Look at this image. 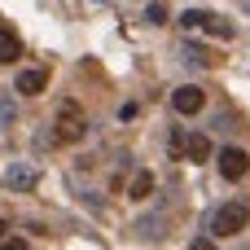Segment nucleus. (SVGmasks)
<instances>
[{
  "label": "nucleus",
  "instance_id": "14",
  "mask_svg": "<svg viewBox=\"0 0 250 250\" xmlns=\"http://www.w3.org/2000/svg\"><path fill=\"white\" fill-rule=\"evenodd\" d=\"M0 250H26V242L13 233V237H0Z\"/></svg>",
  "mask_w": 250,
  "mask_h": 250
},
{
  "label": "nucleus",
  "instance_id": "9",
  "mask_svg": "<svg viewBox=\"0 0 250 250\" xmlns=\"http://www.w3.org/2000/svg\"><path fill=\"white\" fill-rule=\"evenodd\" d=\"M127 193H132L136 202H145V198L154 193V176H149V171H136V176H132V185H127Z\"/></svg>",
  "mask_w": 250,
  "mask_h": 250
},
{
  "label": "nucleus",
  "instance_id": "1",
  "mask_svg": "<svg viewBox=\"0 0 250 250\" xmlns=\"http://www.w3.org/2000/svg\"><path fill=\"white\" fill-rule=\"evenodd\" d=\"M83 132H88V119H83V110H79L75 101H62V105H57V119H53V141L70 145V141H79Z\"/></svg>",
  "mask_w": 250,
  "mask_h": 250
},
{
  "label": "nucleus",
  "instance_id": "12",
  "mask_svg": "<svg viewBox=\"0 0 250 250\" xmlns=\"http://www.w3.org/2000/svg\"><path fill=\"white\" fill-rule=\"evenodd\" d=\"M185 57H189L193 66H211V62H215V57H211V53H207L202 44H185Z\"/></svg>",
  "mask_w": 250,
  "mask_h": 250
},
{
  "label": "nucleus",
  "instance_id": "2",
  "mask_svg": "<svg viewBox=\"0 0 250 250\" xmlns=\"http://www.w3.org/2000/svg\"><path fill=\"white\" fill-rule=\"evenodd\" d=\"M246 224H250V207H246V202H224V207L211 215V233H220V237L242 233Z\"/></svg>",
  "mask_w": 250,
  "mask_h": 250
},
{
  "label": "nucleus",
  "instance_id": "13",
  "mask_svg": "<svg viewBox=\"0 0 250 250\" xmlns=\"http://www.w3.org/2000/svg\"><path fill=\"white\" fill-rule=\"evenodd\" d=\"M145 22L163 26V22H167V4H149V9H145Z\"/></svg>",
  "mask_w": 250,
  "mask_h": 250
},
{
  "label": "nucleus",
  "instance_id": "16",
  "mask_svg": "<svg viewBox=\"0 0 250 250\" xmlns=\"http://www.w3.org/2000/svg\"><path fill=\"white\" fill-rule=\"evenodd\" d=\"M189 250H215V242H211V237H193V246Z\"/></svg>",
  "mask_w": 250,
  "mask_h": 250
},
{
  "label": "nucleus",
  "instance_id": "7",
  "mask_svg": "<svg viewBox=\"0 0 250 250\" xmlns=\"http://www.w3.org/2000/svg\"><path fill=\"white\" fill-rule=\"evenodd\" d=\"M185 154H189V163H207L211 158V141L202 132H193V136H185Z\"/></svg>",
  "mask_w": 250,
  "mask_h": 250
},
{
  "label": "nucleus",
  "instance_id": "11",
  "mask_svg": "<svg viewBox=\"0 0 250 250\" xmlns=\"http://www.w3.org/2000/svg\"><path fill=\"white\" fill-rule=\"evenodd\" d=\"M202 22H207V9H185L180 13V26L185 31H202Z\"/></svg>",
  "mask_w": 250,
  "mask_h": 250
},
{
  "label": "nucleus",
  "instance_id": "4",
  "mask_svg": "<svg viewBox=\"0 0 250 250\" xmlns=\"http://www.w3.org/2000/svg\"><path fill=\"white\" fill-rule=\"evenodd\" d=\"M246 171H250L246 149H220V176H224V180H242Z\"/></svg>",
  "mask_w": 250,
  "mask_h": 250
},
{
  "label": "nucleus",
  "instance_id": "6",
  "mask_svg": "<svg viewBox=\"0 0 250 250\" xmlns=\"http://www.w3.org/2000/svg\"><path fill=\"white\" fill-rule=\"evenodd\" d=\"M35 180H40V171L26 167V163H9L4 167V185H13V189H35Z\"/></svg>",
  "mask_w": 250,
  "mask_h": 250
},
{
  "label": "nucleus",
  "instance_id": "3",
  "mask_svg": "<svg viewBox=\"0 0 250 250\" xmlns=\"http://www.w3.org/2000/svg\"><path fill=\"white\" fill-rule=\"evenodd\" d=\"M171 105H176V114H198V110L207 105V92H202L198 83H185V88L171 92Z\"/></svg>",
  "mask_w": 250,
  "mask_h": 250
},
{
  "label": "nucleus",
  "instance_id": "8",
  "mask_svg": "<svg viewBox=\"0 0 250 250\" xmlns=\"http://www.w3.org/2000/svg\"><path fill=\"white\" fill-rule=\"evenodd\" d=\"M18 57H22V40H18L9 26H0V66H4V62H18Z\"/></svg>",
  "mask_w": 250,
  "mask_h": 250
},
{
  "label": "nucleus",
  "instance_id": "5",
  "mask_svg": "<svg viewBox=\"0 0 250 250\" xmlns=\"http://www.w3.org/2000/svg\"><path fill=\"white\" fill-rule=\"evenodd\" d=\"M44 88H48V70H40V66L22 70V75H18V83H13V92H22V97H40Z\"/></svg>",
  "mask_w": 250,
  "mask_h": 250
},
{
  "label": "nucleus",
  "instance_id": "15",
  "mask_svg": "<svg viewBox=\"0 0 250 250\" xmlns=\"http://www.w3.org/2000/svg\"><path fill=\"white\" fill-rule=\"evenodd\" d=\"M9 123H13V105H9V101H0V127H9Z\"/></svg>",
  "mask_w": 250,
  "mask_h": 250
},
{
  "label": "nucleus",
  "instance_id": "10",
  "mask_svg": "<svg viewBox=\"0 0 250 250\" xmlns=\"http://www.w3.org/2000/svg\"><path fill=\"white\" fill-rule=\"evenodd\" d=\"M202 31H211L215 40H233V22H224V18H215V13H207Z\"/></svg>",
  "mask_w": 250,
  "mask_h": 250
}]
</instances>
